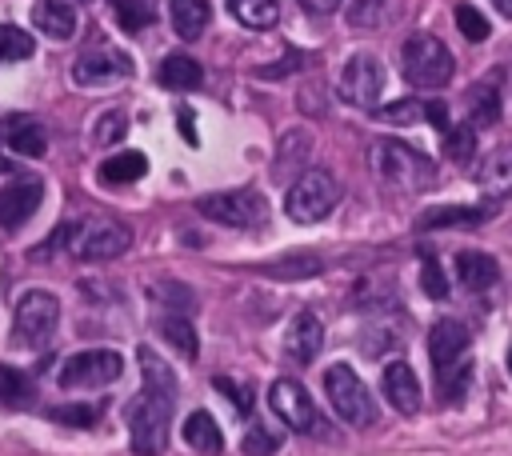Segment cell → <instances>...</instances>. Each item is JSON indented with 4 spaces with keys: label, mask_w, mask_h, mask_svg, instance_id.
Wrapping results in <instances>:
<instances>
[{
    "label": "cell",
    "mask_w": 512,
    "mask_h": 456,
    "mask_svg": "<svg viewBox=\"0 0 512 456\" xmlns=\"http://www.w3.org/2000/svg\"><path fill=\"white\" fill-rule=\"evenodd\" d=\"M368 156H372V172H376L384 184L400 188V192H420V188H428V184L436 180L432 160L420 156L416 148L400 144V140H380V144H372Z\"/></svg>",
    "instance_id": "6da1fadb"
},
{
    "label": "cell",
    "mask_w": 512,
    "mask_h": 456,
    "mask_svg": "<svg viewBox=\"0 0 512 456\" xmlns=\"http://www.w3.org/2000/svg\"><path fill=\"white\" fill-rule=\"evenodd\" d=\"M400 60H404L408 84H416V88H444L452 80V52L444 48V40H436L428 32L408 36Z\"/></svg>",
    "instance_id": "7a4b0ae2"
},
{
    "label": "cell",
    "mask_w": 512,
    "mask_h": 456,
    "mask_svg": "<svg viewBox=\"0 0 512 456\" xmlns=\"http://www.w3.org/2000/svg\"><path fill=\"white\" fill-rule=\"evenodd\" d=\"M168 420H172V404L140 392L128 404V436H132V452L136 456H160L168 448Z\"/></svg>",
    "instance_id": "3957f363"
},
{
    "label": "cell",
    "mask_w": 512,
    "mask_h": 456,
    "mask_svg": "<svg viewBox=\"0 0 512 456\" xmlns=\"http://www.w3.org/2000/svg\"><path fill=\"white\" fill-rule=\"evenodd\" d=\"M336 180L324 172V168H312V172H300L284 196V212L296 220V224H316L324 220L332 208H336Z\"/></svg>",
    "instance_id": "277c9868"
},
{
    "label": "cell",
    "mask_w": 512,
    "mask_h": 456,
    "mask_svg": "<svg viewBox=\"0 0 512 456\" xmlns=\"http://www.w3.org/2000/svg\"><path fill=\"white\" fill-rule=\"evenodd\" d=\"M324 392H328V400L344 424H356V428L376 424V404H372L364 380L352 372V364H332L324 372Z\"/></svg>",
    "instance_id": "5b68a950"
},
{
    "label": "cell",
    "mask_w": 512,
    "mask_h": 456,
    "mask_svg": "<svg viewBox=\"0 0 512 456\" xmlns=\"http://www.w3.org/2000/svg\"><path fill=\"white\" fill-rule=\"evenodd\" d=\"M464 352H468V328L464 324H456V320L432 324V332H428V356H432V368H436V376L444 380V388L452 396H456L460 380H468Z\"/></svg>",
    "instance_id": "8992f818"
},
{
    "label": "cell",
    "mask_w": 512,
    "mask_h": 456,
    "mask_svg": "<svg viewBox=\"0 0 512 456\" xmlns=\"http://www.w3.org/2000/svg\"><path fill=\"white\" fill-rule=\"evenodd\" d=\"M56 320H60V300L44 288H32L20 296L16 304V316H12V340L24 344V348H40L44 340H52L56 332Z\"/></svg>",
    "instance_id": "52a82bcc"
},
{
    "label": "cell",
    "mask_w": 512,
    "mask_h": 456,
    "mask_svg": "<svg viewBox=\"0 0 512 456\" xmlns=\"http://www.w3.org/2000/svg\"><path fill=\"white\" fill-rule=\"evenodd\" d=\"M128 244H132V232L124 224L100 220V216H92L68 232V252L80 260H116L128 252Z\"/></svg>",
    "instance_id": "ba28073f"
},
{
    "label": "cell",
    "mask_w": 512,
    "mask_h": 456,
    "mask_svg": "<svg viewBox=\"0 0 512 456\" xmlns=\"http://www.w3.org/2000/svg\"><path fill=\"white\" fill-rule=\"evenodd\" d=\"M196 212L216 220V224H228V228H256L264 220V200L260 192L252 188H232V192H212L204 200H196Z\"/></svg>",
    "instance_id": "9c48e42d"
},
{
    "label": "cell",
    "mask_w": 512,
    "mask_h": 456,
    "mask_svg": "<svg viewBox=\"0 0 512 456\" xmlns=\"http://www.w3.org/2000/svg\"><path fill=\"white\" fill-rule=\"evenodd\" d=\"M124 372V360L116 348H88L64 360L60 368V388H104Z\"/></svg>",
    "instance_id": "30bf717a"
},
{
    "label": "cell",
    "mask_w": 512,
    "mask_h": 456,
    "mask_svg": "<svg viewBox=\"0 0 512 456\" xmlns=\"http://www.w3.org/2000/svg\"><path fill=\"white\" fill-rule=\"evenodd\" d=\"M336 92L340 100L356 104V108H372L384 92V68L372 52H356L348 56V64L340 68V80H336Z\"/></svg>",
    "instance_id": "8fae6325"
},
{
    "label": "cell",
    "mask_w": 512,
    "mask_h": 456,
    "mask_svg": "<svg viewBox=\"0 0 512 456\" xmlns=\"http://www.w3.org/2000/svg\"><path fill=\"white\" fill-rule=\"evenodd\" d=\"M268 404H272V412L280 416V424H288L292 432H312V428H316V408H312V396L304 392L300 380H292V376L272 380Z\"/></svg>",
    "instance_id": "7c38bea8"
},
{
    "label": "cell",
    "mask_w": 512,
    "mask_h": 456,
    "mask_svg": "<svg viewBox=\"0 0 512 456\" xmlns=\"http://www.w3.org/2000/svg\"><path fill=\"white\" fill-rule=\"evenodd\" d=\"M124 76H132V60L120 48H92V52L76 56V64H72V80L84 88H100V84H112Z\"/></svg>",
    "instance_id": "4fadbf2b"
},
{
    "label": "cell",
    "mask_w": 512,
    "mask_h": 456,
    "mask_svg": "<svg viewBox=\"0 0 512 456\" xmlns=\"http://www.w3.org/2000/svg\"><path fill=\"white\" fill-rule=\"evenodd\" d=\"M44 200V184L36 176H16L0 192V228H20Z\"/></svg>",
    "instance_id": "5bb4252c"
},
{
    "label": "cell",
    "mask_w": 512,
    "mask_h": 456,
    "mask_svg": "<svg viewBox=\"0 0 512 456\" xmlns=\"http://www.w3.org/2000/svg\"><path fill=\"white\" fill-rule=\"evenodd\" d=\"M380 392H384V400H388L396 412H404V416H412V412L420 408V380H416L412 364H404V360H392V364L384 368Z\"/></svg>",
    "instance_id": "9a60e30c"
},
{
    "label": "cell",
    "mask_w": 512,
    "mask_h": 456,
    "mask_svg": "<svg viewBox=\"0 0 512 456\" xmlns=\"http://www.w3.org/2000/svg\"><path fill=\"white\" fill-rule=\"evenodd\" d=\"M320 344H324V328H320L316 312H296L292 324H288V336H284L288 360L292 364H308V360H316Z\"/></svg>",
    "instance_id": "2e32d148"
},
{
    "label": "cell",
    "mask_w": 512,
    "mask_h": 456,
    "mask_svg": "<svg viewBox=\"0 0 512 456\" xmlns=\"http://www.w3.org/2000/svg\"><path fill=\"white\" fill-rule=\"evenodd\" d=\"M136 360H140V376H144V392H152V396H160V400H168V404H176V372H172V364L156 352V348H136Z\"/></svg>",
    "instance_id": "e0dca14e"
},
{
    "label": "cell",
    "mask_w": 512,
    "mask_h": 456,
    "mask_svg": "<svg viewBox=\"0 0 512 456\" xmlns=\"http://www.w3.org/2000/svg\"><path fill=\"white\" fill-rule=\"evenodd\" d=\"M32 24H36L48 40H68V36L76 32V8H72L68 0H36Z\"/></svg>",
    "instance_id": "ac0fdd59"
},
{
    "label": "cell",
    "mask_w": 512,
    "mask_h": 456,
    "mask_svg": "<svg viewBox=\"0 0 512 456\" xmlns=\"http://www.w3.org/2000/svg\"><path fill=\"white\" fill-rule=\"evenodd\" d=\"M156 80H160L164 88H172V92H192V88L204 84V68H200V60H192V56H184V52H172V56L160 60Z\"/></svg>",
    "instance_id": "d6986e66"
},
{
    "label": "cell",
    "mask_w": 512,
    "mask_h": 456,
    "mask_svg": "<svg viewBox=\"0 0 512 456\" xmlns=\"http://www.w3.org/2000/svg\"><path fill=\"white\" fill-rule=\"evenodd\" d=\"M456 276H460V284H464V288L484 292V288H492V284H496L500 268H496V260H492L488 252H480V248H464V252L456 256Z\"/></svg>",
    "instance_id": "ffe728a7"
},
{
    "label": "cell",
    "mask_w": 512,
    "mask_h": 456,
    "mask_svg": "<svg viewBox=\"0 0 512 456\" xmlns=\"http://www.w3.org/2000/svg\"><path fill=\"white\" fill-rule=\"evenodd\" d=\"M180 436H184V444H188V448H196V452H204V456H216V452L224 448V432H220V424H216L204 408L188 412V420H184Z\"/></svg>",
    "instance_id": "44dd1931"
},
{
    "label": "cell",
    "mask_w": 512,
    "mask_h": 456,
    "mask_svg": "<svg viewBox=\"0 0 512 456\" xmlns=\"http://www.w3.org/2000/svg\"><path fill=\"white\" fill-rule=\"evenodd\" d=\"M488 220V208H464V204H440V208H428L416 216V228L420 232H440V228H464V224H480Z\"/></svg>",
    "instance_id": "7402d4cb"
},
{
    "label": "cell",
    "mask_w": 512,
    "mask_h": 456,
    "mask_svg": "<svg viewBox=\"0 0 512 456\" xmlns=\"http://www.w3.org/2000/svg\"><path fill=\"white\" fill-rule=\"evenodd\" d=\"M464 112H468V124L472 128H488L500 120V88L492 80H480L468 88V100H464Z\"/></svg>",
    "instance_id": "603a6c76"
},
{
    "label": "cell",
    "mask_w": 512,
    "mask_h": 456,
    "mask_svg": "<svg viewBox=\"0 0 512 456\" xmlns=\"http://www.w3.org/2000/svg\"><path fill=\"white\" fill-rule=\"evenodd\" d=\"M168 16H172V28H176L180 40H196V36H204V28L212 20V8H208V0H172Z\"/></svg>",
    "instance_id": "cb8c5ba5"
},
{
    "label": "cell",
    "mask_w": 512,
    "mask_h": 456,
    "mask_svg": "<svg viewBox=\"0 0 512 456\" xmlns=\"http://www.w3.org/2000/svg\"><path fill=\"white\" fill-rule=\"evenodd\" d=\"M476 184H480V192H484V196H492V200L512 196V148H504V152L488 156V160H484V168H480V176H476Z\"/></svg>",
    "instance_id": "d4e9b609"
},
{
    "label": "cell",
    "mask_w": 512,
    "mask_h": 456,
    "mask_svg": "<svg viewBox=\"0 0 512 456\" xmlns=\"http://www.w3.org/2000/svg\"><path fill=\"white\" fill-rule=\"evenodd\" d=\"M4 132H8V144H12L16 156H44V148H48L44 128L36 120H28V116H16Z\"/></svg>",
    "instance_id": "484cf974"
},
{
    "label": "cell",
    "mask_w": 512,
    "mask_h": 456,
    "mask_svg": "<svg viewBox=\"0 0 512 456\" xmlns=\"http://www.w3.org/2000/svg\"><path fill=\"white\" fill-rule=\"evenodd\" d=\"M148 172V156L144 152H116L100 164V180L104 184H132Z\"/></svg>",
    "instance_id": "4316f807"
},
{
    "label": "cell",
    "mask_w": 512,
    "mask_h": 456,
    "mask_svg": "<svg viewBox=\"0 0 512 456\" xmlns=\"http://www.w3.org/2000/svg\"><path fill=\"white\" fill-rule=\"evenodd\" d=\"M228 12L252 32H264V28H272L280 20V4L276 0H228Z\"/></svg>",
    "instance_id": "83f0119b"
},
{
    "label": "cell",
    "mask_w": 512,
    "mask_h": 456,
    "mask_svg": "<svg viewBox=\"0 0 512 456\" xmlns=\"http://www.w3.org/2000/svg\"><path fill=\"white\" fill-rule=\"evenodd\" d=\"M160 336H164V344L176 348L184 360H196L200 340H196V328H192L184 316H164V320H160Z\"/></svg>",
    "instance_id": "f1b7e54d"
},
{
    "label": "cell",
    "mask_w": 512,
    "mask_h": 456,
    "mask_svg": "<svg viewBox=\"0 0 512 456\" xmlns=\"http://www.w3.org/2000/svg\"><path fill=\"white\" fill-rule=\"evenodd\" d=\"M0 404H8V408H28L32 404V384L12 364H0Z\"/></svg>",
    "instance_id": "f546056e"
},
{
    "label": "cell",
    "mask_w": 512,
    "mask_h": 456,
    "mask_svg": "<svg viewBox=\"0 0 512 456\" xmlns=\"http://www.w3.org/2000/svg\"><path fill=\"white\" fill-rule=\"evenodd\" d=\"M392 20V0H356L348 8V24L352 28H380Z\"/></svg>",
    "instance_id": "4dcf8cb0"
},
{
    "label": "cell",
    "mask_w": 512,
    "mask_h": 456,
    "mask_svg": "<svg viewBox=\"0 0 512 456\" xmlns=\"http://www.w3.org/2000/svg\"><path fill=\"white\" fill-rule=\"evenodd\" d=\"M308 152H312V136H308V132H288V136L280 140V156H276V168H280V172L304 168Z\"/></svg>",
    "instance_id": "1f68e13d"
},
{
    "label": "cell",
    "mask_w": 512,
    "mask_h": 456,
    "mask_svg": "<svg viewBox=\"0 0 512 456\" xmlns=\"http://www.w3.org/2000/svg\"><path fill=\"white\" fill-rule=\"evenodd\" d=\"M36 52V40L16 28V24H0V60H28Z\"/></svg>",
    "instance_id": "d6a6232c"
},
{
    "label": "cell",
    "mask_w": 512,
    "mask_h": 456,
    "mask_svg": "<svg viewBox=\"0 0 512 456\" xmlns=\"http://www.w3.org/2000/svg\"><path fill=\"white\" fill-rule=\"evenodd\" d=\"M444 152H448V160L468 164V160L476 156V128H472V124L448 128V132H444Z\"/></svg>",
    "instance_id": "836d02e7"
},
{
    "label": "cell",
    "mask_w": 512,
    "mask_h": 456,
    "mask_svg": "<svg viewBox=\"0 0 512 456\" xmlns=\"http://www.w3.org/2000/svg\"><path fill=\"white\" fill-rule=\"evenodd\" d=\"M456 28H460V32H464V40H472V44L488 40V32H492V24L484 20V12H480V8H472V4H456Z\"/></svg>",
    "instance_id": "e575fe53"
},
{
    "label": "cell",
    "mask_w": 512,
    "mask_h": 456,
    "mask_svg": "<svg viewBox=\"0 0 512 456\" xmlns=\"http://www.w3.org/2000/svg\"><path fill=\"white\" fill-rule=\"evenodd\" d=\"M96 416H100L96 404H56V408H48V420L68 424V428H92Z\"/></svg>",
    "instance_id": "d590c367"
},
{
    "label": "cell",
    "mask_w": 512,
    "mask_h": 456,
    "mask_svg": "<svg viewBox=\"0 0 512 456\" xmlns=\"http://www.w3.org/2000/svg\"><path fill=\"white\" fill-rule=\"evenodd\" d=\"M376 120H384V124H416V120H424V100H392V104L376 108Z\"/></svg>",
    "instance_id": "8d00e7d4"
},
{
    "label": "cell",
    "mask_w": 512,
    "mask_h": 456,
    "mask_svg": "<svg viewBox=\"0 0 512 456\" xmlns=\"http://www.w3.org/2000/svg\"><path fill=\"white\" fill-rule=\"evenodd\" d=\"M124 132H128V116H124L120 108H112V112H100V120H96V128H92V140H96V144H116Z\"/></svg>",
    "instance_id": "74e56055"
},
{
    "label": "cell",
    "mask_w": 512,
    "mask_h": 456,
    "mask_svg": "<svg viewBox=\"0 0 512 456\" xmlns=\"http://www.w3.org/2000/svg\"><path fill=\"white\" fill-rule=\"evenodd\" d=\"M112 8H116V20H120L124 32H140L152 20V12H148L144 0H112Z\"/></svg>",
    "instance_id": "f35d334b"
},
{
    "label": "cell",
    "mask_w": 512,
    "mask_h": 456,
    "mask_svg": "<svg viewBox=\"0 0 512 456\" xmlns=\"http://www.w3.org/2000/svg\"><path fill=\"white\" fill-rule=\"evenodd\" d=\"M240 448H244V456H272V452L280 448V436H276L272 428H260V424H256V428H248V436H244Z\"/></svg>",
    "instance_id": "ab89813d"
},
{
    "label": "cell",
    "mask_w": 512,
    "mask_h": 456,
    "mask_svg": "<svg viewBox=\"0 0 512 456\" xmlns=\"http://www.w3.org/2000/svg\"><path fill=\"white\" fill-rule=\"evenodd\" d=\"M420 288H424L432 300H444V296H448V276H444V268H440L436 260H424V268H420Z\"/></svg>",
    "instance_id": "60d3db41"
},
{
    "label": "cell",
    "mask_w": 512,
    "mask_h": 456,
    "mask_svg": "<svg viewBox=\"0 0 512 456\" xmlns=\"http://www.w3.org/2000/svg\"><path fill=\"white\" fill-rule=\"evenodd\" d=\"M216 388L228 396V404H232L236 412H252V392H248L244 384H236L232 376H216Z\"/></svg>",
    "instance_id": "b9f144b4"
},
{
    "label": "cell",
    "mask_w": 512,
    "mask_h": 456,
    "mask_svg": "<svg viewBox=\"0 0 512 456\" xmlns=\"http://www.w3.org/2000/svg\"><path fill=\"white\" fill-rule=\"evenodd\" d=\"M296 68H304V52H288L284 60L264 64V68H256V76H260V80H280V76H288V72H296Z\"/></svg>",
    "instance_id": "7bdbcfd3"
},
{
    "label": "cell",
    "mask_w": 512,
    "mask_h": 456,
    "mask_svg": "<svg viewBox=\"0 0 512 456\" xmlns=\"http://www.w3.org/2000/svg\"><path fill=\"white\" fill-rule=\"evenodd\" d=\"M424 120H428L432 128H440V132L452 128V124H448V104H444V100H424Z\"/></svg>",
    "instance_id": "ee69618b"
},
{
    "label": "cell",
    "mask_w": 512,
    "mask_h": 456,
    "mask_svg": "<svg viewBox=\"0 0 512 456\" xmlns=\"http://www.w3.org/2000/svg\"><path fill=\"white\" fill-rule=\"evenodd\" d=\"M176 124H180V136L196 148V140H200V136H196V124H192V108H180V112H176Z\"/></svg>",
    "instance_id": "f6af8a7d"
},
{
    "label": "cell",
    "mask_w": 512,
    "mask_h": 456,
    "mask_svg": "<svg viewBox=\"0 0 512 456\" xmlns=\"http://www.w3.org/2000/svg\"><path fill=\"white\" fill-rule=\"evenodd\" d=\"M300 8H304V12H312V16H328V12H336V8H340V0H300Z\"/></svg>",
    "instance_id": "bcb514c9"
},
{
    "label": "cell",
    "mask_w": 512,
    "mask_h": 456,
    "mask_svg": "<svg viewBox=\"0 0 512 456\" xmlns=\"http://www.w3.org/2000/svg\"><path fill=\"white\" fill-rule=\"evenodd\" d=\"M492 4H496V12H500V16H508V20H512V0H492Z\"/></svg>",
    "instance_id": "7dc6e473"
},
{
    "label": "cell",
    "mask_w": 512,
    "mask_h": 456,
    "mask_svg": "<svg viewBox=\"0 0 512 456\" xmlns=\"http://www.w3.org/2000/svg\"><path fill=\"white\" fill-rule=\"evenodd\" d=\"M8 168H12V164H8V160H4V156H0V172H8Z\"/></svg>",
    "instance_id": "c3c4849f"
},
{
    "label": "cell",
    "mask_w": 512,
    "mask_h": 456,
    "mask_svg": "<svg viewBox=\"0 0 512 456\" xmlns=\"http://www.w3.org/2000/svg\"><path fill=\"white\" fill-rule=\"evenodd\" d=\"M508 372H512V352H508Z\"/></svg>",
    "instance_id": "681fc988"
}]
</instances>
